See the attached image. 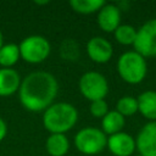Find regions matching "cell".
<instances>
[{"mask_svg":"<svg viewBox=\"0 0 156 156\" xmlns=\"http://www.w3.org/2000/svg\"><path fill=\"white\" fill-rule=\"evenodd\" d=\"M58 83L56 78L45 71L27 74L20 85L18 96L21 105L30 112L45 111L56 98Z\"/></svg>","mask_w":156,"mask_h":156,"instance_id":"cell-1","label":"cell"},{"mask_svg":"<svg viewBox=\"0 0 156 156\" xmlns=\"http://www.w3.org/2000/svg\"><path fill=\"white\" fill-rule=\"evenodd\" d=\"M78 119L77 108L68 102L51 104L43 115V126L51 134H65Z\"/></svg>","mask_w":156,"mask_h":156,"instance_id":"cell-2","label":"cell"},{"mask_svg":"<svg viewBox=\"0 0 156 156\" xmlns=\"http://www.w3.org/2000/svg\"><path fill=\"white\" fill-rule=\"evenodd\" d=\"M117 72L128 84L141 83L147 73L146 58L136 51H126L117 60Z\"/></svg>","mask_w":156,"mask_h":156,"instance_id":"cell-3","label":"cell"},{"mask_svg":"<svg viewBox=\"0 0 156 156\" xmlns=\"http://www.w3.org/2000/svg\"><path fill=\"white\" fill-rule=\"evenodd\" d=\"M107 145V135L98 128L85 127L74 135L76 149L84 155H96Z\"/></svg>","mask_w":156,"mask_h":156,"instance_id":"cell-4","label":"cell"},{"mask_svg":"<svg viewBox=\"0 0 156 156\" xmlns=\"http://www.w3.org/2000/svg\"><path fill=\"white\" fill-rule=\"evenodd\" d=\"M21 58L28 63H40L48 58L51 51L49 40L43 35L26 37L18 45Z\"/></svg>","mask_w":156,"mask_h":156,"instance_id":"cell-5","label":"cell"},{"mask_svg":"<svg viewBox=\"0 0 156 156\" xmlns=\"http://www.w3.org/2000/svg\"><path fill=\"white\" fill-rule=\"evenodd\" d=\"M78 87L80 94L90 102L105 99L108 93V83L106 77L96 71H89L82 74Z\"/></svg>","mask_w":156,"mask_h":156,"instance_id":"cell-6","label":"cell"},{"mask_svg":"<svg viewBox=\"0 0 156 156\" xmlns=\"http://www.w3.org/2000/svg\"><path fill=\"white\" fill-rule=\"evenodd\" d=\"M134 51L143 57H156V18H151L136 29Z\"/></svg>","mask_w":156,"mask_h":156,"instance_id":"cell-7","label":"cell"},{"mask_svg":"<svg viewBox=\"0 0 156 156\" xmlns=\"http://www.w3.org/2000/svg\"><path fill=\"white\" fill-rule=\"evenodd\" d=\"M135 145L140 156H156V122H147L141 127Z\"/></svg>","mask_w":156,"mask_h":156,"instance_id":"cell-8","label":"cell"},{"mask_svg":"<svg viewBox=\"0 0 156 156\" xmlns=\"http://www.w3.org/2000/svg\"><path fill=\"white\" fill-rule=\"evenodd\" d=\"M87 54L95 63H106L113 55L112 44L102 37H93L87 43Z\"/></svg>","mask_w":156,"mask_h":156,"instance_id":"cell-9","label":"cell"},{"mask_svg":"<svg viewBox=\"0 0 156 156\" xmlns=\"http://www.w3.org/2000/svg\"><path fill=\"white\" fill-rule=\"evenodd\" d=\"M106 147L115 156H133L136 150L135 139L126 132H119L107 136Z\"/></svg>","mask_w":156,"mask_h":156,"instance_id":"cell-10","label":"cell"},{"mask_svg":"<svg viewBox=\"0 0 156 156\" xmlns=\"http://www.w3.org/2000/svg\"><path fill=\"white\" fill-rule=\"evenodd\" d=\"M98 26L106 33H113L121 26V10L115 4H105L98 12Z\"/></svg>","mask_w":156,"mask_h":156,"instance_id":"cell-11","label":"cell"},{"mask_svg":"<svg viewBox=\"0 0 156 156\" xmlns=\"http://www.w3.org/2000/svg\"><path fill=\"white\" fill-rule=\"evenodd\" d=\"M21 77L13 68H0V96H10L18 91Z\"/></svg>","mask_w":156,"mask_h":156,"instance_id":"cell-12","label":"cell"},{"mask_svg":"<svg viewBox=\"0 0 156 156\" xmlns=\"http://www.w3.org/2000/svg\"><path fill=\"white\" fill-rule=\"evenodd\" d=\"M138 112L149 122H156V91L145 90L138 98Z\"/></svg>","mask_w":156,"mask_h":156,"instance_id":"cell-13","label":"cell"},{"mask_svg":"<svg viewBox=\"0 0 156 156\" xmlns=\"http://www.w3.org/2000/svg\"><path fill=\"white\" fill-rule=\"evenodd\" d=\"M126 124V117H123L116 110L108 111L104 118H101V130L107 135H113L122 132Z\"/></svg>","mask_w":156,"mask_h":156,"instance_id":"cell-14","label":"cell"},{"mask_svg":"<svg viewBox=\"0 0 156 156\" xmlns=\"http://www.w3.org/2000/svg\"><path fill=\"white\" fill-rule=\"evenodd\" d=\"M45 149L50 156H65L69 150V141L65 134H50L45 141Z\"/></svg>","mask_w":156,"mask_h":156,"instance_id":"cell-15","label":"cell"},{"mask_svg":"<svg viewBox=\"0 0 156 156\" xmlns=\"http://www.w3.org/2000/svg\"><path fill=\"white\" fill-rule=\"evenodd\" d=\"M20 48L15 43L4 44L0 49V66L2 68H11L20 60Z\"/></svg>","mask_w":156,"mask_h":156,"instance_id":"cell-16","label":"cell"},{"mask_svg":"<svg viewBox=\"0 0 156 156\" xmlns=\"http://www.w3.org/2000/svg\"><path fill=\"white\" fill-rule=\"evenodd\" d=\"M106 2L104 0H71L69 6L74 12L82 15H90L99 12Z\"/></svg>","mask_w":156,"mask_h":156,"instance_id":"cell-17","label":"cell"},{"mask_svg":"<svg viewBox=\"0 0 156 156\" xmlns=\"http://www.w3.org/2000/svg\"><path fill=\"white\" fill-rule=\"evenodd\" d=\"M115 39L121 45H133L136 38V29L130 24H121L115 32H113Z\"/></svg>","mask_w":156,"mask_h":156,"instance_id":"cell-18","label":"cell"},{"mask_svg":"<svg viewBox=\"0 0 156 156\" xmlns=\"http://www.w3.org/2000/svg\"><path fill=\"white\" fill-rule=\"evenodd\" d=\"M116 111L119 112L123 117L133 116L138 112V100L134 96L124 95L118 99L116 104Z\"/></svg>","mask_w":156,"mask_h":156,"instance_id":"cell-19","label":"cell"},{"mask_svg":"<svg viewBox=\"0 0 156 156\" xmlns=\"http://www.w3.org/2000/svg\"><path fill=\"white\" fill-rule=\"evenodd\" d=\"M61 55L66 60H76L79 56V46L73 39H66L61 44Z\"/></svg>","mask_w":156,"mask_h":156,"instance_id":"cell-20","label":"cell"},{"mask_svg":"<svg viewBox=\"0 0 156 156\" xmlns=\"http://www.w3.org/2000/svg\"><path fill=\"white\" fill-rule=\"evenodd\" d=\"M89 111H90V113H91L93 117H95V118H104L110 110H108L107 102L105 101V99H102V100L91 101L90 102Z\"/></svg>","mask_w":156,"mask_h":156,"instance_id":"cell-21","label":"cell"},{"mask_svg":"<svg viewBox=\"0 0 156 156\" xmlns=\"http://www.w3.org/2000/svg\"><path fill=\"white\" fill-rule=\"evenodd\" d=\"M6 134H7V126H6L5 121L0 117V141L4 140V138L6 136Z\"/></svg>","mask_w":156,"mask_h":156,"instance_id":"cell-22","label":"cell"},{"mask_svg":"<svg viewBox=\"0 0 156 156\" xmlns=\"http://www.w3.org/2000/svg\"><path fill=\"white\" fill-rule=\"evenodd\" d=\"M37 5H45V4H49V1H35Z\"/></svg>","mask_w":156,"mask_h":156,"instance_id":"cell-23","label":"cell"},{"mask_svg":"<svg viewBox=\"0 0 156 156\" xmlns=\"http://www.w3.org/2000/svg\"><path fill=\"white\" fill-rule=\"evenodd\" d=\"M2 40H4V38H2V33L0 32V49H1V46L4 45V43H2Z\"/></svg>","mask_w":156,"mask_h":156,"instance_id":"cell-24","label":"cell"},{"mask_svg":"<svg viewBox=\"0 0 156 156\" xmlns=\"http://www.w3.org/2000/svg\"><path fill=\"white\" fill-rule=\"evenodd\" d=\"M133 156H140V155H139V154H138V155H133Z\"/></svg>","mask_w":156,"mask_h":156,"instance_id":"cell-25","label":"cell"}]
</instances>
